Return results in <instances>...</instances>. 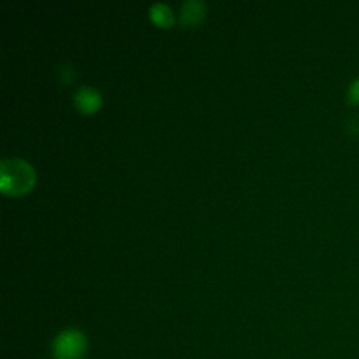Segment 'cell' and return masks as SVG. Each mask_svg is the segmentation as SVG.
I'll use <instances>...</instances> for the list:
<instances>
[{"mask_svg": "<svg viewBox=\"0 0 359 359\" xmlns=\"http://www.w3.org/2000/svg\"><path fill=\"white\" fill-rule=\"evenodd\" d=\"M206 6L200 0H188L180 12V19L184 26H197L205 16Z\"/></svg>", "mask_w": 359, "mask_h": 359, "instance_id": "4", "label": "cell"}, {"mask_svg": "<svg viewBox=\"0 0 359 359\" xmlns=\"http://www.w3.org/2000/svg\"><path fill=\"white\" fill-rule=\"evenodd\" d=\"M347 97L349 104L352 106H359V77L353 79L348 87Z\"/></svg>", "mask_w": 359, "mask_h": 359, "instance_id": "6", "label": "cell"}, {"mask_svg": "<svg viewBox=\"0 0 359 359\" xmlns=\"http://www.w3.org/2000/svg\"><path fill=\"white\" fill-rule=\"evenodd\" d=\"M61 77L64 81H70L72 77H73V69L70 66H64L62 68V73H61Z\"/></svg>", "mask_w": 359, "mask_h": 359, "instance_id": "7", "label": "cell"}, {"mask_svg": "<svg viewBox=\"0 0 359 359\" xmlns=\"http://www.w3.org/2000/svg\"><path fill=\"white\" fill-rule=\"evenodd\" d=\"M151 17L159 26H170L174 20L171 9L164 3H155L151 8Z\"/></svg>", "mask_w": 359, "mask_h": 359, "instance_id": "5", "label": "cell"}, {"mask_svg": "<svg viewBox=\"0 0 359 359\" xmlns=\"http://www.w3.org/2000/svg\"><path fill=\"white\" fill-rule=\"evenodd\" d=\"M75 101L79 110L83 113H95L101 104V96L93 87H81L75 95Z\"/></svg>", "mask_w": 359, "mask_h": 359, "instance_id": "3", "label": "cell"}, {"mask_svg": "<svg viewBox=\"0 0 359 359\" xmlns=\"http://www.w3.org/2000/svg\"><path fill=\"white\" fill-rule=\"evenodd\" d=\"M35 184L32 167L21 159H5L0 163V187L9 195H20Z\"/></svg>", "mask_w": 359, "mask_h": 359, "instance_id": "1", "label": "cell"}, {"mask_svg": "<svg viewBox=\"0 0 359 359\" xmlns=\"http://www.w3.org/2000/svg\"><path fill=\"white\" fill-rule=\"evenodd\" d=\"M87 351L86 336L76 329L64 330L52 344L55 359H83Z\"/></svg>", "mask_w": 359, "mask_h": 359, "instance_id": "2", "label": "cell"}]
</instances>
